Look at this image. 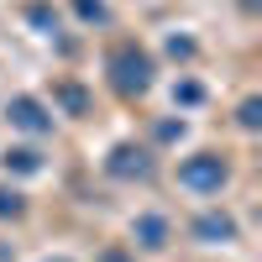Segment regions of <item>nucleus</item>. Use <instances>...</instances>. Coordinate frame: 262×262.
Returning <instances> with one entry per match:
<instances>
[{"label": "nucleus", "instance_id": "nucleus-1", "mask_svg": "<svg viewBox=\"0 0 262 262\" xmlns=\"http://www.w3.org/2000/svg\"><path fill=\"white\" fill-rule=\"evenodd\" d=\"M111 69H116V90H126V95H142L147 84H152V58L142 53V48H116V58H111Z\"/></svg>", "mask_w": 262, "mask_h": 262}, {"label": "nucleus", "instance_id": "nucleus-2", "mask_svg": "<svg viewBox=\"0 0 262 262\" xmlns=\"http://www.w3.org/2000/svg\"><path fill=\"white\" fill-rule=\"evenodd\" d=\"M179 184H189V189H221L226 184V163L210 158V152H200V158H189L179 168Z\"/></svg>", "mask_w": 262, "mask_h": 262}, {"label": "nucleus", "instance_id": "nucleus-3", "mask_svg": "<svg viewBox=\"0 0 262 262\" xmlns=\"http://www.w3.org/2000/svg\"><path fill=\"white\" fill-rule=\"evenodd\" d=\"M6 116H11V126H21V131H48V126H53L48 116H42V105H37V100H27V95L11 100V111H6Z\"/></svg>", "mask_w": 262, "mask_h": 262}, {"label": "nucleus", "instance_id": "nucleus-4", "mask_svg": "<svg viewBox=\"0 0 262 262\" xmlns=\"http://www.w3.org/2000/svg\"><path fill=\"white\" fill-rule=\"evenodd\" d=\"M147 168H152V163H147V152H137V147H116V163H111V173H121V179H126V173H137V179H142Z\"/></svg>", "mask_w": 262, "mask_h": 262}, {"label": "nucleus", "instance_id": "nucleus-5", "mask_svg": "<svg viewBox=\"0 0 262 262\" xmlns=\"http://www.w3.org/2000/svg\"><path fill=\"white\" fill-rule=\"evenodd\" d=\"M163 221H158V215H142V221H137V236H142V247H163Z\"/></svg>", "mask_w": 262, "mask_h": 262}, {"label": "nucleus", "instance_id": "nucleus-6", "mask_svg": "<svg viewBox=\"0 0 262 262\" xmlns=\"http://www.w3.org/2000/svg\"><path fill=\"white\" fill-rule=\"evenodd\" d=\"M200 236H221V242H226V236H236V226L226 221V215H205V221H200Z\"/></svg>", "mask_w": 262, "mask_h": 262}, {"label": "nucleus", "instance_id": "nucleus-7", "mask_svg": "<svg viewBox=\"0 0 262 262\" xmlns=\"http://www.w3.org/2000/svg\"><path fill=\"white\" fill-rule=\"evenodd\" d=\"M6 158H16L21 173H37V168H42V163H37V152H27V147H21V152H6Z\"/></svg>", "mask_w": 262, "mask_h": 262}, {"label": "nucleus", "instance_id": "nucleus-8", "mask_svg": "<svg viewBox=\"0 0 262 262\" xmlns=\"http://www.w3.org/2000/svg\"><path fill=\"white\" fill-rule=\"evenodd\" d=\"M0 215H21V194L16 189H0Z\"/></svg>", "mask_w": 262, "mask_h": 262}, {"label": "nucleus", "instance_id": "nucleus-9", "mask_svg": "<svg viewBox=\"0 0 262 262\" xmlns=\"http://www.w3.org/2000/svg\"><path fill=\"white\" fill-rule=\"evenodd\" d=\"M48 262H53V257H48ZM58 262H69V257H58Z\"/></svg>", "mask_w": 262, "mask_h": 262}]
</instances>
